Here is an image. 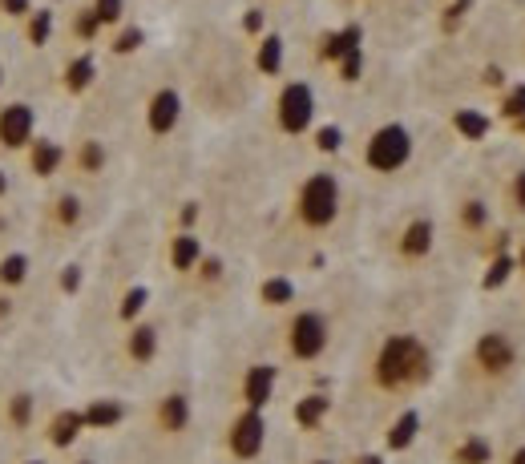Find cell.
<instances>
[{
  "label": "cell",
  "instance_id": "5b68a950",
  "mask_svg": "<svg viewBox=\"0 0 525 464\" xmlns=\"http://www.w3.org/2000/svg\"><path fill=\"white\" fill-rule=\"evenodd\" d=\"M315 122V93L307 81H287L279 89V97H275V125H279V134L287 137H299L307 134Z\"/></svg>",
  "mask_w": 525,
  "mask_h": 464
},
{
  "label": "cell",
  "instance_id": "7bdbcfd3",
  "mask_svg": "<svg viewBox=\"0 0 525 464\" xmlns=\"http://www.w3.org/2000/svg\"><path fill=\"white\" fill-rule=\"evenodd\" d=\"M73 464H98V460H89V457H81V460H73Z\"/></svg>",
  "mask_w": 525,
  "mask_h": 464
},
{
  "label": "cell",
  "instance_id": "d590c367",
  "mask_svg": "<svg viewBox=\"0 0 525 464\" xmlns=\"http://www.w3.org/2000/svg\"><path fill=\"white\" fill-rule=\"evenodd\" d=\"M137 45H142V29H126L122 37L114 41V53H134Z\"/></svg>",
  "mask_w": 525,
  "mask_h": 464
},
{
  "label": "cell",
  "instance_id": "2e32d148",
  "mask_svg": "<svg viewBox=\"0 0 525 464\" xmlns=\"http://www.w3.org/2000/svg\"><path fill=\"white\" fill-rule=\"evenodd\" d=\"M69 162H73L77 174L98 178L101 170L109 166V150H106V142H98V137H81V142H77V150L69 153Z\"/></svg>",
  "mask_w": 525,
  "mask_h": 464
},
{
  "label": "cell",
  "instance_id": "44dd1931",
  "mask_svg": "<svg viewBox=\"0 0 525 464\" xmlns=\"http://www.w3.org/2000/svg\"><path fill=\"white\" fill-rule=\"evenodd\" d=\"M49 37H53V13H49V8H33V13L24 16V45L41 49Z\"/></svg>",
  "mask_w": 525,
  "mask_h": 464
},
{
  "label": "cell",
  "instance_id": "4dcf8cb0",
  "mask_svg": "<svg viewBox=\"0 0 525 464\" xmlns=\"http://www.w3.org/2000/svg\"><path fill=\"white\" fill-rule=\"evenodd\" d=\"M323 412H328V400H323V396H307V400L295 408V420H299V424H315V420H320Z\"/></svg>",
  "mask_w": 525,
  "mask_h": 464
},
{
  "label": "cell",
  "instance_id": "e575fe53",
  "mask_svg": "<svg viewBox=\"0 0 525 464\" xmlns=\"http://www.w3.org/2000/svg\"><path fill=\"white\" fill-rule=\"evenodd\" d=\"M98 29H101V21H98V16H93V8H85V13L73 21V32H81V37H93V32H98Z\"/></svg>",
  "mask_w": 525,
  "mask_h": 464
},
{
  "label": "cell",
  "instance_id": "4316f807",
  "mask_svg": "<svg viewBox=\"0 0 525 464\" xmlns=\"http://www.w3.org/2000/svg\"><path fill=\"white\" fill-rule=\"evenodd\" d=\"M295 299V287H291L287 279H267L263 283V303L267 307H283V303H291Z\"/></svg>",
  "mask_w": 525,
  "mask_h": 464
},
{
  "label": "cell",
  "instance_id": "7402d4cb",
  "mask_svg": "<svg viewBox=\"0 0 525 464\" xmlns=\"http://www.w3.org/2000/svg\"><path fill=\"white\" fill-rule=\"evenodd\" d=\"M24 279H29V255H24V251H8L5 259H0V287L16 291V287H24Z\"/></svg>",
  "mask_w": 525,
  "mask_h": 464
},
{
  "label": "cell",
  "instance_id": "7a4b0ae2",
  "mask_svg": "<svg viewBox=\"0 0 525 464\" xmlns=\"http://www.w3.org/2000/svg\"><path fill=\"white\" fill-rule=\"evenodd\" d=\"M340 202H343L340 178L332 170H315L295 190V222L304 230H328L340 218Z\"/></svg>",
  "mask_w": 525,
  "mask_h": 464
},
{
  "label": "cell",
  "instance_id": "bcb514c9",
  "mask_svg": "<svg viewBox=\"0 0 525 464\" xmlns=\"http://www.w3.org/2000/svg\"><path fill=\"white\" fill-rule=\"evenodd\" d=\"M0 81H5V73H0Z\"/></svg>",
  "mask_w": 525,
  "mask_h": 464
},
{
  "label": "cell",
  "instance_id": "9c48e42d",
  "mask_svg": "<svg viewBox=\"0 0 525 464\" xmlns=\"http://www.w3.org/2000/svg\"><path fill=\"white\" fill-rule=\"evenodd\" d=\"M178 122H183V93L174 85L154 89L150 101H145V130H150V137H170L178 130Z\"/></svg>",
  "mask_w": 525,
  "mask_h": 464
},
{
  "label": "cell",
  "instance_id": "836d02e7",
  "mask_svg": "<svg viewBox=\"0 0 525 464\" xmlns=\"http://www.w3.org/2000/svg\"><path fill=\"white\" fill-rule=\"evenodd\" d=\"M315 142H320V150L323 153H332V150H340V142H343V134L335 130V125H323L320 134H315Z\"/></svg>",
  "mask_w": 525,
  "mask_h": 464
},
{
  "label": "cell",
  "instance_id": "52a82bcc",
  "mask_svg": "<svg viewBox=\"0 0 525 464\" xmlns=\"http://www.w3.org/2000/svg\"><path fill=\"white\" fill-rule=\"evenodd\" d=\"M267 449V420H263V412H255V408H243L235 420H230V428H227V452L235 460H255L259 452Z\"/></svg>",
  "mask_w": 525,
  "mask_h": 464
},
{
  "label": "cell",
  "instance_id": "7c38bea8",
  "mask_svg": "<svg viewBox=\"0 0 525 464\" xmlns=\"http://www.w3.org/2000/svg\"><path fill=\"white\" fill-rule=\"evenodd\" d=\"M275 380H279V372H275L271 364H251L243 372V384H239V396H243V408H255L263 412L267 404L275 396Z\"/></svg>",
  "mask_w": 525,
  "mask_h": 464
},
{
  "label": "cell",
  "instance_id": "ac0fdd59",
  "mask_svg": "<svg viewBox=\"0 0 525 464\" xmlns=\"http://www.w3.org/2000/svg\"><path fill=\"white\" fill-rule=\"evenodd\" d=\"M81 199L77 194H57L53 202H49V222H53L57 230H73L77 222H81Z\"/></svg>",
  "mask_w": 525,
  "mask_h": 464
},
{
  "label": "cell",
  "instance_id": "5bb4252c",
  "mask_svg": "<svg viewBox=\"0 0 525 464\" xmlns=\"http://www.w3.org/2000/svg\"><path fill=\"white\" fill-rule=\"evenodd\" d=\"M81 432H85V416L77 408L53 412V416H49V424H45V441L53 444V449H73Z\"/></svg>",
  "mask_w": 525,
  "mask_h": 464
},
{
  "label": "cell",
  "instance_id": "b9f144b4",
  "mask_svg": "<svg viewBox=\"0 0 525 464\" xmlns=\"http://www.w3.org/2000/svg\"><path fill=\"white\" fill-rule=\"evenodd\" d=\"M352 464H384V460H380V457H356Z\"/></svg>",
  "mask_w": 525,
  "mask_h": 464
},
{
  "label": "cell",
  "instance_id": "83f0119b",
  "mask_svg": "<svg viewBox=\"0 0 525 464\" xmlns=\"http://www.w3.org/2000/svg\"><path fill=\"white\" fill-rule=\"evenodd\" d=\"M505 202H510L513 214H525V170H518V174L505 182Z\"/></svg>",
  "mask_w": 525,
  "mask_h": 464
},
{
  "label": "cell",
  "instance_id": "484cf974",
  "mask_svg": "<svg viewBox=\"0 0 525 464\" xmlns=\"http://www.w3.org/2000/svg\"><path fill=\"white\" fill-rule=\"evenodd\" d=\"M417 428H420V416H417V412H404V416L392 424L389 444H392V449H408L412 436H417Z\"/></svg>",
  "mask_w": 525,
  "mask_h": 464
},
{
  "label": "cell",
  "instance_id": "30bf717a",
  "mask_svg": "<svg viewBox=\"0 0 525 464\" xmlns=\"http://www.w3.org/2000/svg\"><path fill=\"white\" fill-rule=\"evenodd\" d=\"M433 246H436V227H433V218H425V214H417V218L404 222L400 238H396V255H400L404 263L428 259Z\"/></svg>",
  "mask_w": 525,
  "mask_h": 464
},
{
  "label": "cell",
  "instance_id": "603a6c76",
  "mask_svg": "<svg viewBox=\"0 0 525 464\" xmlns=\"http://www.w3.org/2000/svg\"><path fill=\"white\" fill-rule=\"evenodd\" d=\"M93 77H98V65H93V57H73V61L65 65V89L69 93H85L93 85Z\"/></svg>",
  "mask_w": 525,
  "mask_h": 464
},
{
  "label": "cell",
  "instance_id": "ba28073f",
  "mask_svg": "<svg viewBox=\"0 0 525 464\" xmlns=\"http://www.w3.org/2000/svg\"><path fill=\"white\" fill-rule=\"evenodd\" d=\"M37 142V114L24 101L0 106V150H29Z\"/></svg>",
  "mask_w": 525,
  "mask_h": 464
},
{
  "label": "cell",
  "instance_id": "f546056e",
  "mask_svg": "<svg viewBox=\"0 0 525 464\" xmlns=\"http://www.w3.org/2000/svg\"><path fill=\"white\" fill-rule=\"evenodd\" d=\"M126 13V0H93V16H98L101 24H117Z\"/></svg>",
  "mask_w": 525,
  "mask_h": 464
},
{
  "label": "cell",
  "instance_id": "4fadbf2b",
  "mask_svg": "<svg viewBox=\"0 0 525 464\" xmlns=\"http://www.w3.org/2000/svg\"><path fill=\"white\" fill-rule=\"evenodd\" d=\"M24 153H29V174H37V178H53L69 162V150L61 142H53V137H37Z\"/></svg>",
  "mask_w": 525,
  "mask_h": 464
},
{
  "label": "cell",
  "instance_id": "277c9868",
  "mask_svg": "<svg viewBox=\"0 0 525 464\" xmlns=\"http://www.w3.org/2000/svg\"><path fill=\"white\" fill-rule=\"evenodd\" d=\"M328 343H332L328 315L315 311V307L295 311L287 320V328H283V348H287V356L295 359V364H315V359L328 351Z\"/></svg>",
  "mask_w": 525,
  "mask_h": 464
},
{
  "label": "cell",
  "instance_id": "f35d334b",
  "mask_svg": "<svg viewBox=\"0 0 525 464\" xmlns=\"http://www.w3.org/2000/svg\"><path fill=\"white\" fill-rule=\"evenodd\" d=\"M457 125H461L464 134H473V137L485 134V122H481V117H473V114H461V117H457Z\"/></svg>",
  "mask_w": 525,
  "mask_h": 464
},
{
  "label": "cell",
  "instance_id": "f1b7e54d",
  "mask_svg": "<svg viewBox=\"0 0 525 464\" xmlns=\"http://www.w3.org/2000/svg\"><path fill=\"white\" fill-rule=\"evenodd\" d=\"M461 218H464V227L469 230H481L489 222V210H485V202L481 199H469V202H461Z\"/></svg>",
  "mask_w": 525,
  "mask_h": 464
},
{
  "label": "cell",
  "instance_id": "cb8c5ba5",
  "mask_svg": "<svg viewBox=\"0 0 525 464\" xmlns=\"http://www.w3.org/2000/svg\"><path fill=\"white\" fill-rule=\"evenodd\" d=\"M255 69H259L263 77H275L283 69V37H263L259 41V53H255Z\"/></svg>",
  "mask_w": 525,
  "mask_h": 464
},
{
  "label": "cell",
  "instance_id": "d6986e66",
  "mask_svg": "<svg viewBox=\"0 0 525 464\" xmlns=\"http://www.w3.org/2000/svg\"><path fill=\"white\" fill-rule=\"evenodd\" d=\"M33 412H37V400H33L29 392H13L5 404V424L13 428V432H24V428L33 424Z\"/></svg>",
  "mask_w": 525,
  "mask_h": 464
},
{
  "label": "cell",
  "instance_id": "60d3db41",
  "mask_svg": "<svg viewBox=\"0 0 525 464\" xmlns=\"http://www.w3.org/2000/svg\"><path fill=\"white\" fill-rule=\"evenodd\" d=\"M505 464H525V444H518V449L510 452V460H505Z\"/></svg>",
  "mask_w": 525,
  "mask_h": 464
},
{
  "label": "cell",
  "instance_id": "3957f363",
  "mask_svg": "<svg viewBox=\"0 0 525 464\" xmlns=\"http://www.w3.org/2000/svg\"><path fill=\"white\" fill-rule=\"evenodd\" d=\"M412 150H417V142H412L408 125L384 122V125H376L372 137L364 142V166L372 170V174H400L412 162Z\"/></svg>",
  "mask_w": 525,
  "mask_h": 464
},
{
  "label": "cell",
  "instance_id": "ab89813d",
  "mask_svg": "<svg viewBox=\"0 0 525 464\" xmlns=\"http://www.w3.org/2000/svg\"><path fill=\"white\" fill-rule=\"evenodd\" d=\"M8 190H13V178H8V170H0V202L8 199Z\"/></svg>",
  "mask_w": 525,
  "mask_h": 464
},
{
  "label": "cell",
  "instance_id": "6da1fadb",
  "mask_svg": "<svg viewBox=\"0 0 525 464\" xmlns=\"http://www.w3.org/2000/svg\"><path fill=\"white\" fill-rule=\"evenodd\" d=\"M428 376H433V356H428L425 339L412 331L389 335L372 359V384L389 396L417 392L420 384H428Z\"/></svg>",
  "mask_w": 525,
  "mask_h": 464
},
{
  "label": "cell",
  "instance_id": "ffe728a7",
  "mask_svg": "<svg viewBox=\"0 0 525 464\" xmlns=\"http://www.w3.org/2000/svg\"><path fill=\"white\" fill-rule=\"evenodd\" d=\"M81 416H85V428H114V424H122L126 408L117 400H89V408Z\"/></svg>",
  "mask_w": 525,
  "mask_h": 464
},
{
  "label": "cell",
  "instance_id": "d4e9b609",
  "mask_svg": "<svg viewBox=\"0 0 525 464\" xmlns=\"http://www.w3.org/2000/svg\"><path fill=\"white\" fill-rule=\"evenodd\" d=\"M145 299H150V291H145V287H130L122 295L117 320H122V323H137V320H142V311H145Z\"/></svg>",
  "mask_w": 525,
  "mask_h": 464
},
{
  "label": "cell",
  "instance_id": "ee69618b",
  "mask_svg": "<svg viewBox=\"0 0 525 464\" xmlns=\"http://www.w3.org/2000/svg\"><path fill=\"white\" fill-rule=\"evenodd\" d=\"M21 464H45V460H37V457H33V460H21Z\"/></svg>",
  "mask_w": 525,
  "mask_h": 464
},
{
  "label": "cell",
  "instance_id": "e0dca14e",
  "mask_svg": "<svg viewBox=\"0 0 525 464\" xmlns=\"http://www.w3.org/2000/svg\"><path fill=\"white\" fill-rule=\"evenodd\" d=\"M170 263H174V271L191 274L198 263H202V243H198L194 235H174L170 238Z\"/></svg>",
  "mask_w": 525,
  "mask_h": 464
},
{
  "label": "cell",
  "instance_id": "8992f818",
  "mask_svg": "<svg viewBox=\"0 0 525 464\" xmlns=\"http://www.w3.org/2000/svg\"><path fill=\"white\" fill-rule=\"evenodd\" d=\"M473 367H477L485 380H505V376L518 367V348L505 331H485L473 343Z\"/></svg>",
  "mask_w": 525,
  "mask_h": 464
},
{
  "label": "cell",
  "instance_id": "d6a6232c",
  "mask_svg": "<svg viewBox=\"0 0 525 464\" xmlns=\"http://www.w3.org/2000/svg\"><path fill=\"white\" fill-rule=\"evenodd\" d=\"M194 271H198V279H202V283H219L222 279V259H211V255H202V263H198Z\"/></svg>",
  "mask_w": 525,
  "mask_h": 464
},
{
  "label": "cell",
  "instance_id": "74e56055",
  "mask_svg": "<svg viewBox=\"0 0 525 464\" xmlns=\"http://www.w3.org/2000/svg\"><path fill=\"white\" fill-rule=\"evenodd\" d=\"M77 287H81V266H65V274H61V291H65V295H73Z\"/></svg>",
  "mask_w": 525,
  "mask_h": 464
},
{
  "label": "cell",
  "instance_id": "1f68e13d",
  "mask_svg": "<svg viewBox=\"0 0 525 464\" xmlns=\"http://www.w3.org/2000/svg\"><path fill=\"white\" fill-rule=\"evenodd\" d=\"M485 460H489V444H481V441H469L457 452V464H485Z\"/></svg>",
  "mask_w": 525,
  "mask_h": 464
},
{
  "label": "cell",
  "instance_id": "8fae6325",
  "mask_svg": "<svg viewBox=\"0 0 525 464\" xmlns=\"http://www.w3.org/2000/svg\"><path fill=\"white\" fill-rule=\"evenodd\" d=\"M191 396L186 392H166L158 404H154V428H158L162 436H183L186 428H191Z\"/></svg>",
  "mask_w": 525,
  "mask_h": 464
},
{
  "label": "cell",
  "instance_id": "8d00e7d4",
  "mask_svg": "<svg viewBox=\"0 0 525 464\" xmlns=\"http://www.w3.org/2000/svg\"><path fill=\"white\" fill-rule=\"evenodd\" d=\"M0 13L16 16V21H24V16L33 13V0H0Z\"/></svg>",
  "mask_w": 525,
  "mask_h": 464
},
{
  "label": "cell",
  "instance_id": "9a60e30c",
  "mask_svg": "<svg viewBox=\"0 0 525 464\" xmlns=\"http://www.w3.org/2000/svg\"><path fill=\"white\" fill-rule=\"evenodd\" d=\"M158 356V328L154 323H130V331H126V359L130 364H150V359Z\"/></svg>",
  "mask_w": 525,
  "mask_h": 464
},
{
  "label": "cell",
  "instance_id": "f6af8a7d",
  "mask_svg": "<svg viewBox=\"0 0 525 464\" xmlns=\"http://www.w3.org/2000/svg\"><path fill=\"white\" fill-rule=\"evenodd\" d=\"M312 464H335V460H312Z\"/></svg>",
  "mask_w": 525,
  "mask_h": 464
}]
</instances>
